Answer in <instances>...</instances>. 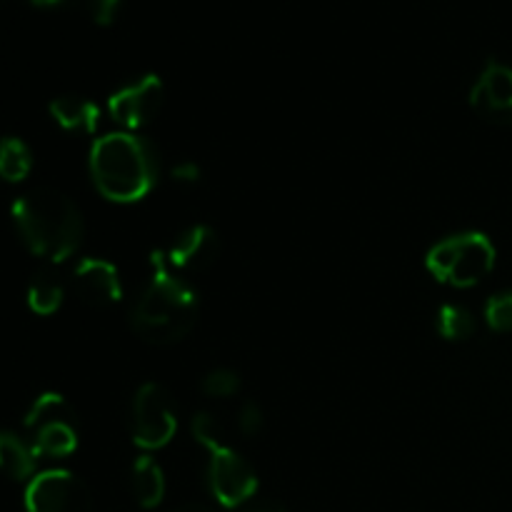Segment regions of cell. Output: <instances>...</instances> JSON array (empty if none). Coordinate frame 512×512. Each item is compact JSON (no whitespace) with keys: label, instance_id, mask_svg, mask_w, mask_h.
<instances>
[{"label":"cell","instance_id":"cell-1","mask_svg":"<svg viewBox=\"0 0 512 512\" xmlns=\"http://www.w3.org/2000/svg\"><path fill=\"white\" fill-rule=\"evenodd\" d=\"M90 178L98 193L113 203H138L160 180V153L138 133H108L90 148Z\"/></svg>","mask_w":512,"mask_h":512},{"label":"cell","instance_id":"cell-2","mask_svg":"<svg viewBox=\"0 0 512 512\" xmlns=\"http://www.w3.org/2000/svg\"><path fill=\"white\" fill-rule=\"evenodd\" d=\"M153 273L133 308V330L150 345L180 343L198 323L200 298L188 278L165 263L163 253L150 258Z\"/></svg>","mask_w":512,"mask_h":512},{"label":"cell","instance_id":"cell-3","mask_svg":"<svg viewBox=\"0 0 512 512\" xmlns=\"http://www.w3.org/2000/svg\"><path fill=\"white\" fill-rule=\"evenodd\" d=\"M13 223L25 248L48 263L75 255L85 238V220L68 195L53 188H35L13 203Z\"/></svg>","mask_w":512,"mask_h":512},{"label":"cell","instance_id":"cell-4","mask_svg":"<svg viewBox=\"0 0 512 512\" xmlns=\"http://www.w3.org/2000/svg\"><path fill=\"white\" fill-rule=\"evenodd\" d=\"M193 438L208 450V488L223 508H243L260 488L253 465L228 443L223 425L210 413H195Z\"/></svg>","mask_w":512,"mask_h":512},{"label":"cell","instance_id":"cell-5","mask_svg":"<svg viewBox=\"0 0 512 512\" xmlns=\"http://www.w3.org/2000/svg\"><path fill=\"white\" fill-rule=\"evenodd\" d=\"M495 245L485 233L470 230V233L450 235L425 255V268L438 283L453 285V288H473L483 283L495 268Z\"/></svg>","mask_w":512,"mask_h":512},{"label":"cell","instance_id":"cell-6","mask_svg":"<svg viewBox=\"0 0 512 512\" xmlns=\"http://www.w3.org/2000/svg\"><path fill=\"white\" fill-rule=\"evenodd\" d=\"M25 433L38 458H68L80 443L78 413L63 395L43 393L25 413Z\"/></svg>","mask_w":512,"mask_h":512},{"label":"cell","instance_id":"cell-7","mask_svg":"<svg viewBox=\"0 0 512 512\" xmlns=\"http://www.w3.org/2000/svg\"><path fill=\"white\" fill-rule=\"evenodd\" d=\"M178 433V413L168 390L158 383H143L130 403V435L143 450H160Z\"/></svg>","mask_w":512,"mask_h":512},{"label":"cell","instance_id":"cell-8","mask_svg":"<svg viewBox=\"0 0 512 512\" xmlns=\"http://www.w3.org/2000/svg\"><path fill=\"white\" fill-rule=\"evenodd\" d=\"M28 512H93L88 483L70 470H45L25 488Z\"/></svg>","mask_w":512,"mask_h":512},{"label":"cell","instance_id":"cell-9","mask_svg":"<svg viewBox=\"0 0 512 512\" xmlns=\"http://www.w3.org/2000/svg\"><path fill=\"white\" fill-rule=\"evenodd\" d=\"M165 103V85L158 75L148 73L123 85L108 98V113L128 133L145 128L158 118Z\"/></svg>","mask_w":512,"mask_h":512},{"label":"cell","instance_id":"cell-10","mask_svg":"<svg viewBox=\"0 0 512 512\" xmlns=\"http://www.w3.org/2000/svg\"><path fill=\"white\" fill-rule=\"evenodd\" d=\"M470 105L480 118L495 125H512V68L490 60L470 90Z\"/></svg>","mask_w":512,"mask_h":512},{"label":"cell","instance_id":"cell-11","mask_svg":"<svg viewBox=\"0 0 512 512\" xmlns=\"http://www.w3.org/2000/svg\"><path fill=\"white\" fill-rule=\"evenodd\" d=\"M220 255V238L210 225H193V228L183 230L163 253L165 263L183 278H193V275L205 273L213 268V263Z\"/></svg>","mask_w":512,"mask_h":512},{"label":"cell","instance_id":"cell-12","mask_svg":"<svg viewBox=\"0 0 512 512\" xmlns=\"http://www.w3.org/2000/svg\"><path fill=\"white\" fill-rule=\"evenodd\" d=\"M73 288L88 305L105 308L123 298L120 273L110 260L85 258L73 270Z\"/></svg>","mask_w":512,"mask_h":512},{"label":"cell","instance_id":"cell-13","mask_svg":"<svg viewBox=\"0 0 512 512\" xmlns=\"http://www.w3.org/2000/svg\"><path fill=\"white\" fill-rule=\"evenodd\" d=\"M55 123L68 133H95L100 123V108L80 95H60L48 105Z\"/></svg>","mask_w":512,"mask_h":512},{"label":"cell","instance_id":"cell-14","mask_svg":"<svg viewBox=\"0 0 512 512\" xmlns=\"http://www.w3.org/2000/svg\"><path fill=\"white\" fill-rule=\"evenodd\" d=\"M35 463H38V455L28 440L10 430H0V473L5 478L15 483H23V480L30 483L35 478Z\"/></svg>","mask_w":512,"mask_h":512},{"label":"cell","instance_id":"cell-15","mask_svg":"<svg viewBox=\"0 0 512 512\" xmlns=\"http://www.w3.org/2000/svg\"><path fill=\"white\" fill-rule=\"evenodd\" d=\"M130 488L135 503L143 510H153L165 498V473L150 455H140L130 468Z\"/></svg>","mask_w":512,"mask_h":512},{"label":"cell","instance_id":"cell-16","mask_svg":"<svg viewBox=\"0 0 512 512\" xmlns=\"http://www.w3.org/2000/svg\"><path fill=\"white\" fill-rule=\"evenodd\" d=\"M65 300V285L60 283L58 275H53L50 270H40L35 273V278L28 285V308L35 315H48L58 313L60 305Z\"/></svg>","mask_w":512,"mask_h":512},{"label":"cell","instance_id":"cell-17","mask_svg":"<svg viewBox=\"0 0 512 512\" xmlns=\"http://www.w3.org/2000/svg\"><path fill=\"white\" fill-rule=\"evenodd\" d=\"M33 170V153L28 143L15 135L0 140V178L5 183H23Z\"/></svg>","mask_w":512,"mask_h":512},{"label":"cell","instance_id":"cell-18","mask_svg":"<svg viewBox=\"0 0 512 512\" xmlns=\"http://www.w3.org/2000/svg\"><path fill=\"white\" fill-rule=\"evenodd\" d=\"M475 328V315L465 305L448 303L438 310V333L445 340H468L473 338Z\"/></svg>","mask_w":512,"mask_h":512},{"label":"cell","instance_id":"cell-19","mask_svg":"<svg viewBox=\"0 0 512 512\" xmlns=\"http://www.w3.org/2000/svg\"><path fill=\"white\" fill-rule=\"evenodd\" d=\"M200 388H203V393L208 395V398H233L240 390V375L230 368H215L210 370V373H205Z\"/></svg>","mask_w":512,"mask_h":512},{"label":"cell","instance_id":"cell-20","mask_svg":"<svg viewBox=\"0 0 512 512\" xmlns=\"http://www.w3.org/2000/svg\"><path fill=\"white\" fill-rule=\"evenodd\" d=\"M485 323L495 333H512V290L493 295L485 303Z\"/></svg>","mask_w":512,"mask_h":512},{"label":"cell","instance_id":"cell-21","mask_svg":"<svg viewBox=\"0 0 512 512\" xmlns=\"http://www.w3.org/2000/svg\"><path fill=\"white\" fill-rule=\"evenodd\" d=\"M263 425H265V413L255 400H248V403L240 405V413H238L240 433L253 438V435H258L260 430H263Z\"/></svg>","mask_w":512,"mask_h":512},{"label":"cell","instance_id":"cell-22","mask_svg":"<svg viewBox=\"0 0 512 512\" xmlns=\"http://www.w3.org/2000/svg\"><path fill=\"white\" fill-rule=\"evenodd\" d=\"M120 5H123V0H88L90 18L98 25H110L118 18Z\"/></svg>","mask_w":512,"mask_h":512},{"label":"cell","instance_id":"cell-23","mask_svg":"<svg viewBox=\"0 0 512 512\" xmlns=\"http://www.w3.org/2000/svg\"><path fill=\"white\" fill-rule=\"evenodd\" d=\"M170 175H173L175 183L195 185L200 178H203V170H200V165L193 163V160H183V163L173 165V170H170Z\"/></svg>","mask_w":512,"mask_h":512},{"label":"cell","instance_id":"cell-24","mask_svg":"<svg viewBox=\"0 0 512 512\" xmlns=\"http://www.w3.org/2000/svg\"><path fill=\"white\" fill-rule=\"evenodd\" d=\"M35 8H60V5L70 3V0H30Z\"/></svg>","mask_w":512,"mask_h":512},{"label":"cell","instance_id":"cell-25","mask_svg":"<svg viewBox=\"0 0 512 512\" xmlns=\"http://www.w3.org/2000/svg\"><path fill=\"white\" fill-rule=\"evenodd\" d=\"M173 512H213V510L200 508V505H183V508H178V510H173Z\"/></svg>","mask_w":512,"mask_h":512},{"label":"cell","instance_id":"cell-26","mask_svg":"<svg viewBox=\"0 0 512 512\" xmlns=\"http://www.w3.org/2000/svg\"><path fill=\"white\" fill-rule=\"evenodd\" d=\"M248 512H283V510L270 508V505H263V508H253V510H248Z\"/></svg>","mask_w":512,"mask_h":512}]
</instances>
